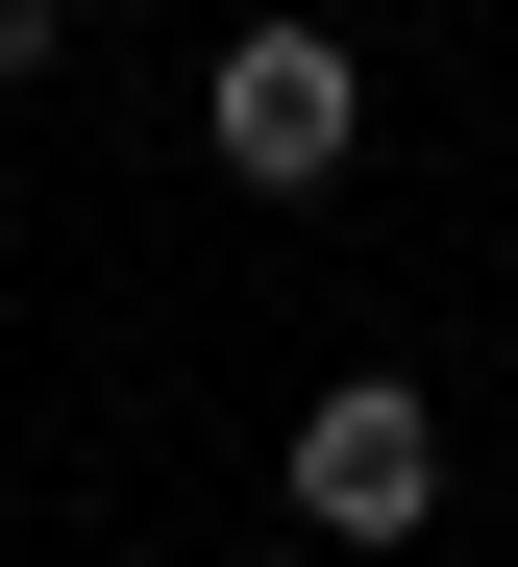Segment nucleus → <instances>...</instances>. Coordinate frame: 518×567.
<instances>
[{
  "mask_svg": "<svg viewBox=\"0 0 518 567\" xmlns=\"http://www.w3.org/2000/svg\"><path fill=\"white\" fill-rule=\"evenodd\" d=\"M197 124H223V173H247V198H322V173L370 148V74H346V25H322V0H296V25H247V50H223V100H197Z\"/></svg>",
  "mask_w": 518,
  "mask_h": 567,
  "instance_id": "1",
  "label": "nucleus"
},
{
  "mask_svg": "<svg viewBox=\"0 0 518 567\" xmlns=\"http://www.w3.org/2000/svg\"><path fill=\"white\" fill-rule=\"evenodd\" d=\"M296 518H322V543H420L445 518V420L395 395V370H346V395L296 420Z\"/></svg>",
  "mask_w": 518,
  "mask_h": 567,
  "instance_id": "2",
  "label": "nucleus"
},
{
  "mask_svg": "<svg viewBox=\"0 0 518 567\" xmlns=\"http://www.w3.org/2000/svg\"><path fill=\"white\" fill-rule=\"evenodd\" d=\"M50 50H74V0H0V100H26V74H50Z\"/></svg>",
  "mask_w": 518,
  "mask_h": 567,
  "instance_id": "3",
  "label": "nucleus"
},
{
  "mask_svg": "<svg viewBox=\"0 0 518 567\" xmlns=\"http://www.w3.org/2000/svg\"><path fill=\"white\" fill-rule=\"evenodd\" d=\"M322 25H346V0H322Z\"/></svg>",
  "mask_w": 518,
  "mask_h": 567,
  "instance_id": "4",
  "label": "nucleus"
}]
</instances>
